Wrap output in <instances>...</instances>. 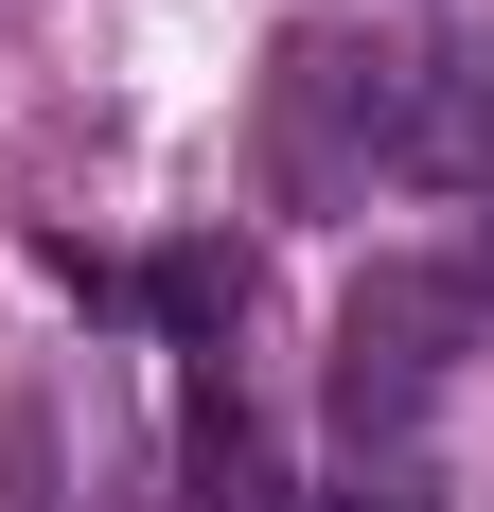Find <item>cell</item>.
I'll use <instances>...</instances> for the list:
<instances>
[{"label":"cell","mask_w":494,"mask_h":512,"mask_svg":"<svg viewBox=\"0 0 494 512\" xmlns=\"http://www.w3.org/2000/svg\"><path fill=\"white\" fill-rule=\"evenodd\" d=\"M424 53H442V36H353V18L283 36V71H265V177H283L300 212H353L371 177H406Z\"/></svg>","instance_id":"6da1fadb"},{"label":"cell","mask_w":494,"mask_h":512,"mask_svg":"<svg viewBox=\"0 0 494 512\" xmlns=\"http://www.w3.org/2000/svg\"><path fill=\"white\" fill-rule=\"evenodd\" d=\"M477 318H494V283L477 265H442V248H389L371 283L336 301V442H406V424L459 389V354H477Z\"/></svg>","instance_id":"7a4b0ae2"},{"label":"cell","mask_w":494,"mask_h":512,"mask_svg":"<svg viewBox=\"0 0 494 512\" xmlns=\"http://www.w3.org/2000/svg\"><path fill=\"white\" fill-rule=\"evenodd\" d=\"M406 177L494 212V53H424V124H406Z\"/></svg>","instance_id":"3957f363"},{"label":"cell","mask_w":494,"mask_h":512,"mask_svg":"<svg viewBox=\"0 0 494 512\" xmlns=\"http://www.w3.org/2000/svg\"><path fill=\"white\" fill-rule=\"evenodd\" d=\"M336 512H442V495H424V477H353Z\"/></svg>","instance_id":"5b68a950"},{"label":"cell","mask_w":494,"mask_h":512,"mask_svg":"<svg viewBox=\"0 0 494 512\" xmlns=\"http://www.w3.org/2000/svg\"><path fill=\"white\" fill-rule=\"evenodd\" d=\"M159 318H177V336L247 318V265H230V248H177V265H159Z\"/></svg>","instance_id":"277c9868"}]
</instances>
